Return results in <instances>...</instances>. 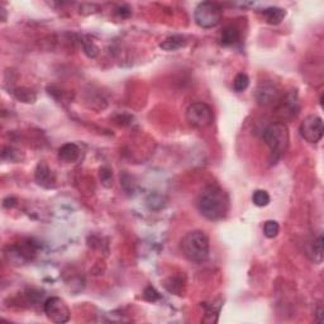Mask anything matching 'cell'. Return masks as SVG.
Returning <instances> with one entry per match:
<instances>
[{
    "label": "cell",
    "instance_id": "5",
    "mask_svg": "<svg viewBox=\"0 0 324 324\" xmlns=\"http://www.w3.org/2000/svg\"><path fill=\"white\" fill-rule=\"evenodd\" d=\"M187 121L191 127L205 128L213 123V111L205 103H193L187 110Z\"/></svg>",
    "mask_w": 324,
    "mask_h": 324
},
{
    "label": "cell",
    "instance_id": "4",
    "mask_svg": "<svg viewBox=\"0 0 324 324\" xmlns=\"http://www.w3.org/2000/svg\"><path fill=\"white\" fill-rule=\"evenodd\" d=\"M222 19V8L217 3L204 2L195 8L194 20L200 28L217 27Z\"/></svg>",
    "mask_w": 324,
    "mask_h": 324
},
{
    "label": "cell",
    "instance_id": "17",
    "mask_svg": "<svg viewBox=\"0 0 324 324\" xmlns=\"http://www.w3.org/2000/svg\"><path fill=\"white\" fill-rule=\"evenodd\" d=\"M280 232V225L276 220H267L264 225V235L267 238H275Z\"/></svg>",
    "mask_w": 324,
    "mask_h": 324
},
{
    "label": "cell",
    "instance_id": "18",
    "mask_svg": "<svg viewBox=\"0 0 324 324\" xmlns=\"http://www.w3.org/2000/svg\"><path fill=\"white\" fill-rule=\"evenodd\" d=\"M312 252L314 254V261L315 262H322L323 259V236L319 235L318 236L317 240L313 242V247H312Z\"/></svg>",
    "mask_w": 324,
    "mask_h": 324
},
{
    "label": "cell",
    "instance_id": "19",
    "mask_svg": "<svg viewBox=\"0 0 324 324\" xmlns=\"http://www.w3.org/2000/svg\"><path fill=\"white\" fill-rule=\"evenodd\" d=\"M99 177L103 187L107 188V189L113 187V174H111L110 169H108V167H102L99 171Z\"/></svg>",
    "mask_w": 324,
    "mask_h": 324
},
{
    "label": "cell",
    "instance_id": "22",
    "mask_svg": "<svg viewBox=\"0 0 324 324\" xmlns=\"http://www.w3.org/2000/svg\"><path fill=\"white\" fill-rule=\"evenodd\" d=\"M147 203H148V206H150L151 209H155L156 204H158V206H160V208L164 206V203H162V198L160 195H151L150 198L147 199Z\"/></svg>",
    "mask_w": 324,
    "mask_h": 324
},
{
    "label": "cell",
    "instance_id": "10",
    "mask_svg": "<svg viewBox=\"0 0 324 324\" xmlns=\"http://www.w3.org/2000/svg\"><path fill=\"white\" fill-rule=\"evenodd\" d=\"M80 157V148L75 143H66L58 150V158L66 164L76 162Z\"/></svg>",
    "mask_w": 324,
    "mask_h": 324
},
{
    "label": "cell",
    "instance_id": "11",
    "mask_svg": "<svg viewBox=\"0 0 324 324\" xmlns=\"http://www.w3.org/2000/svg\"><path fill=\"white\" fill-rule=\"evenodd\" d=\"M241 39V32L236 26H227L220 32L219 41L223 46H233Z\"/></svg>",
    "mask_w": 324,
    "mask_h": 324
},
{
    "label": "cell",
    "instance_id": "13",
    "mask_svg": "<svg viewBox=\"0 0 324 324\" xmlns=\"http://www.w3.org/2000/svg\"><path fill=\"white\" fill-rule=\"evenodd\" d=\"M262 15L266 18L267 23L270 25H279L284 20L285 18L286 12L283 9V8H277V7H269L265 8L264 10H261Z\"/></svg>",
    "mask_w": 324,
    "mask_h": 324
},
{
    "label": "cell",
    "instance_id": "15",
    "mask_svg": "<svg viewBox=\"0 0 324 324\" xmlns=\"http://www.w3.org/2000/svg\"><path fill=\"white\" fill-rule=\"evenodd\" d=\"M252 201L256 206H260V208H264V206L269 205L270 203V195L267 191L265 190H256L252 195Z\"/></svg>",
    "mask_w": 324,
    "mask_h": 324
},
{
    "label": "cell",
    "instance_id": "3",
    "mask_svg": "<svg viewBox=\"0 0 324 324\" xmlns=\"http://www.w3.org/2000/svg\"><path fill=\"white\" fill-rule=\"evenodd\" d=\"M264 141L270 147L273 157L276 160L280 158L288 151L289 142H290V135H289V129L286 124L280 123V122L270 124L264 132Z\"/></svg>",
    "mask_w": 324,
    "mask_h": 324
},
{
    "label": "cell",
    "instance_id": "9",
    "mask_svg": "<svg viewBox=\"0 0 324 324\" xmlns=\"http://www.w3.org/2000/svg\"><path fill=\"white\" fill-rule=\"evenodd\" d=\"M34 179H36L37 184L42 188H46V189H51L55 187V176L52 174V171L50 170V167L44 164L43 161L39 162L38 166L36 169V174H34Z\"/></svg>",
    "mask_w": 324,
    "mask_h": 324
},
{
    "label": "cell",
    "instance_id": "6",
    "mask_svg": "<svg viewBox=\"0 0 324 324\" xmlns=\"http://www.w3.org/2000/svg\"><path fill=\"white\" fill-rule=\"evenodd\" d=\"M254 98H256L257 104L261 105V107H272V105L280 102L283 95H281V90L277 84L266 80L261 81L257 85Z\"/></svg>",
    "mask_w": 324,
    "mask_h": 324
},
{
    "label": "cell",
    "instance_id": "2",
    "mask_svg": "<svg viewBox=\"0 0 324 324\" xmlns=\"http://www.w3.org/2000/svg\"><path fill=\"white\" fill-rule=\"evenodd\" d=\"M181 249L191 262L201 264L209 257V240L201 230L189 232L181 241Z\"/></svg>",
    "mask_w": 324,
    "mask_h": 324
},
{
    "label": "cell",
    "instance_id": "7",
    "mask_svg": "<svg viewBox=\"0 0 324 324\" xmlns=\"http://www.w3.org/2000/svg\"><path fill=\"white\" fill-rule=\"evenodd\" d=\"M43 310L47 318L54 323H66L70 320V309H68L67 304L61 297H49L44 302Z\"/></svg>",
    "mask_w": 324,
    "mask_h": 324
},
{
    "label": "cell",
    "instance_id": "8",
    "mask_svg": "<svg viewBox=\"0 0 324 324\" xmlns=\"http://www.w3.org/2000/svg\"><path fill=\"white\" fill-rule=\"evenodd\" d=\"M300 135L309 143H318L323 137V119L319 115H308L299 127Z\"/></svg>",
    "mask_w": 324,
    "mask_h": 324
},
{
    "label": "cell",
    "instance_id": "24",
    "mask_svg": "<svg viewBox=\"0 0 324 324\" xmlns=\"http://www.w3.org/2000/svg\"><path fill=\"white\" fill-rule=\"evenodd\" d=\"M323 315H324L323 305L319 304V305H318L317 310H315V317H317V322L318 323H323Z\"/></svg>",
    "mask_w": 324,
    "mask_h": 324
},
{
    "label": "cell",
    "instance_id": "14",
    "mask_svg": "<svg viewBox=\"0 0 324 324\" xmlns=\"http://www.w3.org/2000/svg\"><path fill=\"white\" fill-rule=\"evenodd\" d=\"M13 94H14L15 99L22 103H27V104H33L37 99L36 92L32 91L31 89H27V87H18L13 91Z\"/></svg>",
    "mask_w": 324,
    "mask_h": 324
},
{
    "label": "cell",
    "instance_id": "16",
    "mask_svg": "<svg viewBox=\"0 0 324 324\" xmlns=\"http://www.w3.org/2000/svg\"><path fill=\"white\" fill-rule=\"evenodd\" d=\"M249 85V78L247 76V74L240 73L233 80V89L237 92H242L248 87Z\"/></svg>",
    "mask_w": 324,
    "mask_h": 324
},
{
    "label": "cell",
    "instance_id": "12",
    "mask_svg": "<svg viewBox=\"0 0 324 324\" xmlns=\"http://www.w3.org/2000/svg\"><path fill=\"white\" fill-rule=\"evenodd\" d=\"M188 41L184 36H180V34H175V36L167 37L165 41H162L160 43V49L164 51H177V50L182 49V47L187 46Z\"/></svg>",
    "mask_w": 324,
    "mask_h": 324
},
{
    "label": "cell",
    "instance_id": "21",
    "mask_svg": "<svg viewBox=\"0 0 324 324\" xmlns=\"http://www.w3.org/2000/svg\"><path fill=\"white\" fill-rule=\"evenodd\" d=\"M84 52L87 57L94 58L99 54V49H98V46L92 41H87L84 42Z\"/></svg>",
    "mask_w": 324,
    "mask_h": 324
},
{
    "label": "cell",
    "instance_id": "1",
    "mask_svg": "<svg viewBox=\"0 0 324 324\" xmlns=\"http://www.w3.org/2000/svg\"><path fill=\"white\" fill-rule=\"evenodd\" d=\"M229 200L227 194L217 185L204 188L198 198V209L206 219L218 220L227 214Z\"/></svg>",
    "mask_w": 324,
    "mask_h": 324
},
{
    "label": "cell",
    "instance_id": "20",
    "mask_svg": "<svg viewBox=\"0 0 324 324\" xmlns=\"http://www.w3.org/2000/svg\"><path fill=\"white\" fill-rule=\"evenodd\" d=\"M143 297H145L147 302H157V300L161 299V295L160 293H158L157 290H156L153 286H147V288L145 289V291H143Z\"/></svg>",
    "mask_w": 324,
    "mask_h": 324
},
{
    "label": "cell",
    "instance_id": "23",
    "mask_svg": "<svg viewBox=\"0 0 324 324\" xmlns=\"http://www.w3.org/2000/svg\"><path fill=\"white\" fill-rule=\"evenodd\" d=\"M117 13H118V15H121L122 18H127L131 15V8L127 7V5H121V7L117 8Z\"/></svg>",
    "mask_w": 324,
    "mask_h": 324
},
{
    "label": "cell",
    "instance_id": "25",
    "mask_svg": "<svg viewBox=\"0 0 324 324\" xmlns=\"http://www.w3.org/2000/svg\"><path fill=\"white\" fill-rule=\"evenodd\" d=\"M2 13H3L2 20H3V22H5V19H7V14H5V9H4V8H2Z\"/></svg>",
    "mask_w": 324,
    "mask_h": 324
}]
</instances>
